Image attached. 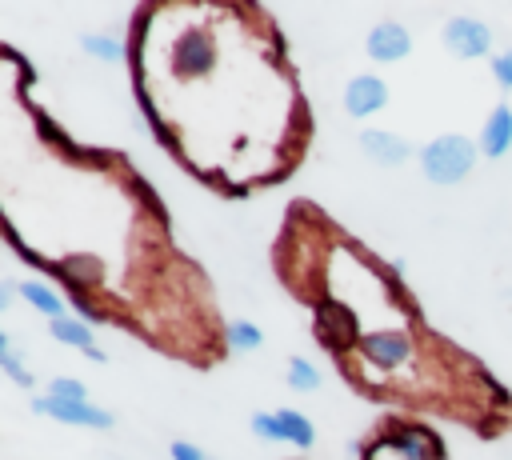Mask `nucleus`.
<instances>
[{
  "instance_id": "dca6fc26",
  "label": "nucleus",
  "mask_w": 512,
  "mask_h": 460,
  "mask_svg": "<svg viewBox=\"0 0 512 460\" xmlns=\"http://www.w3.org/2000/svg\"><path fill=\"white\" fill-rule=\"evenodd\" d=\"M80 48L88 52V56H96V60H104V64H120L124 60V40H116V36H104V32H84L80 36Z\"/></svg>"
},
{
  "instance_id": "a878e982",
  "label": "nucleus",
  "mask_w": 512,
  "mask_h": 460,
  "mask_svg": "<svg viewBox=\"0 0 512 460\" xmlns=\"http://www.w3.org/2000/svg\"><path fill=\"white\" fill-rule=\"evenodd\" d=\"M16 296H20V284H16L12 276H8V280H0V308H4V312L16 304Z\"/></svg>"
},
{
  "instance_id": "4468645a",
  "label": "nucleus",
  "mask_w": 512,
  "mask_h": 460,
  "mask_svg": "<svg viewBox=\"0 0 512 460\" xmlns=\"http://www.w3.org/2000/svg\"><path fill=\"white\" fill-rule=\"evenodd\" d=\"M276 424H280V444L312 448L316 428H312V420H308L304 412H296V408H280V412H276Z\"/></svg>"
},
{
  "instance_id": "6ab92c4d",
  "label": "nucleus",
  "mask_w": 512,
  "mask_h": 460,
  "mask_svg": "<svg viewBox=\"0 0 512 460\" xmlns=\"http://www.w3.org/2000/svg\"><path fill=\"white\" fill-rule=\"evenodd\" d=\"M288 384H292L296 392H312V388L320 384V368L308 364L304 356H292V360H288Z\"/></svg>"
},
{
  "instance_id": "1a4fd4ad",
  "label": "nucleus",
  "mask_w": 512,
  "mask_h": 460,
  "mask_svg": "<svg viewBox=\"0 0 512 460\" xmlns=\"http://www.w3.org/2000/svg\"><path fill=\"white\" fill-rule=\"evenodd\" d=\"M384 104H388V84L380 76H352L344 84V108H348V116L364 120V116L380 112Z\"/></svg>"
},
{
  "instance_id": "5701e85b",
  "label": "nucleus",
  "mask_w": 512,
  "mask_h": 460,
  "mask_svg": "<svg viewBox=\"0 0 512 460\" xmlns=\"http://www.w3.org/2000/svg\"><path fill=\"white\" fill-rule=\"evenodd\" d=\"M72 308L84 316V324H92V320H104V308L88 296V292H72Z\"/></svg>"
},
{
  "instance_id": "b1692460",
  "label": "nucleus",
  "mask_w": 512,
  "mask_h": 460,
  "mask_svg": "<svg viewBox=\"0 0 512 460\" xmlns=\"http://www.w3.org/2000/svg\"><path fill=\"white\" fill-rule=\"evenodd\" d=\"M492 80H496L504 92H512V52L492 56Z\"/></svg>"
},
{
  "instance_id": "f257e3e1",
  "label": "nucleus",
  "mask_w": 512,
  "mask_h": 460,
  "mask_svg": "<svg viewBox=\"0 0 512 460\" xmlns=\"http://www.w3.org/2000/svg\"><path fill=\"white\" fill-rule=\"evenodd\" d=\"M476 152H480V144H472L468 136L444 132V136H436V140H428V144L420 148V172H424L432 184H440V188L460 184V180L472 172Z\"/></svg>"
},
{
  "instance_id": "0eeeda50",
  "label": "nucleus",
  "mask_w": 512,
  "mask_h": 460,
  "mask_svg": "<svg viewBox=\"0 0 512 460\" xmlns=\"http://www.w3.org/2000/svg\"><path fill=\"white\" fill-rule=\"evenodd\" d=\"M32 412H40V416H48V420H60V424H72V428H100V432H108V428L116 424L112 412H104V408H96V404H88V400L36 396V400H32Z\"/></svg>"
},
{
  "instance_id": "20e7f679",
  "label": "nucleus",
  "mask_w": 512,
  "mask_h": 460,
  "mask_svg": "<svg viewBox=\"0 0 512 460\" xmlns=\"http://www.w3.org/2000/svg\"><path fill=\"white\" fill-rule=\"evenodd\" d=\"M356 352H360V360L368 364V368H376V372H400V368H408L412 364V356H416V348H412V340L404 336V332H396V328H380V332H368L360 344H356Z\"/></svg>"
},
{
  "instance_id": "4be33fe9",
  "label": "nucleus",
  "mask_w": 512,
  "mask_h": 460,
  "mask_svg": "<svg viewBox=\"0 0 512 460\" xmlns=\"http://www.w3.org/2000/svg\"><path fill=\"white\" fill-rule=\"evenodd\" d=\"M248 424H252V432H256L260 440H276V444H280V424H276V412H256Z\"/></svg>"
},
{
  "instance_id": "9b49d317",
  "label": "nucleus",
  "mask_w": 512,
  "mask_h": 460,
  "mask_svg": "<svg viewBox=\"0 0 512 460\" xmlns=\"http://www.w3.org/2000/svg\"><path fill=\"white\" fill-rule=\"evenodd\" d=\"M512 148V108L508 104H496L480 128V152L488 160H500L504 152Z\"/></svg>"
},
{
  "instance_id": "39448f33",
  "label": "nucleus",
  "mask_w": 512,
  "mask_h": 460,
  "mask_svg": "<svg viewBox=\"0 0 512 460\" xmlns=\"http://www.w3.org/2000/svg\"><path fill=\"white\" fill-rule=\"evenodd\" d=\"M312 328H316V340L324 348H332V352H344V348H352V344L364 340L360 336V324H356V312L348 304H340V300H320Z\"/></svg>"
},
{
  "instance_id": "a211bd4d",
  "label": "nucleus",
  "mask_w": 512,
  "mask_h": 460,
  "mask_svg": "<svg viewBox=\"0 0 512 460\" xmlns=\"http://www.w3.org/2000/svg\"><path fill=\"white\" fill-rule=\"evenodd\" d=\"M0 368L16 380V384H24V388H32L36 380H32V372L24 368V360H20V348L12 344V336L8 332H0Z\"/></svg>"
},
{
  "instance_id": "f3484780",
  "label": "nucleus",
  "mask_w": 512,
  "mask_h": 460,
  "mask_svg": "<svg viewBox=\"0 0 512 460\" xmlns=\"http://www.w3.org/2000/svg\"><path fill=\"white\" fill-rule=\"evenodd\" d=\"M224 344L232 352H256L264 344V332L252 324V320H228L224 324Z\"/></svg>"
},
{
  "instance_id": "393cba45",
  "label": "nucleus",
  "mask_w": 512,
  "mask_h": 460,
  "mask_svg": "<svg viewBox=\"0 0 512 460\" xmlns=\"http://www.w3.org/2000/svg\"><path fill=\"white\" fill-rule=\"evenodd\" d=\"M168 456H172V460H208L204 448L192 444V440H172V444H168Z\"/></svg>"
},
{
  "instance_id": "f8f14e48",
  "label": "nucleus",
  "mask_w": 512,
  "mask_h": 460,
  "mask_svg": "<svg viewBox=\"0 0 512 460\" xmlns=\"http://www.w3.org/2000/svg\"><path fill=\"white\" fill-rule=\"evenodd\" d=\"M48 332H52V340L80 348V352H84L88 360H96V364H104V360H108V356L96 348V336H92V328H88L84 320H72V316H64V320H48Z\"/></svg>"
},
{
  "instance_id": "423d86ee",
  "label": "nucleus",
  "mask_w": 512,
  "mask_h": 460,
  "mask_svg": "<svg viewBox=\"0 0 512 460\" xmlns=\"http://www.w3.org/2000/svg\"><path fill=\"white\" fill-rule=\"evenodd\" d=\"M440 40L460 60H480V56L492 52V28L484 20H476V16H452L440 28Z\"/></svg>"
},
{
  "instance_id": "f03ea898",
  "label": "nucleus",
  "mask_w": 512,
  "mask_h": 460,
  "mask_svg": "<svg viewBox=\"0 0 512 460\" xmlns=\"http://www.w3.org/2000/svg\"><path fill=\"white\" fill-rule=\"evenodd\" d=\"M440 440L428 436L424 428L416 424H396L388 432H380L368 448H364V460H440Z\"/></svg>"
},
{
  "instance_id": "7ed1b4c3",
  "label": "nucleus",
  "mask_w": 512,
  "mask_h": 460,
  "mask_svg": "<svg viewBox=\"0 0 512 460\" xmlns=\"http://www.w3.org/2000/svg\"><path fill=\"white\" fill-rule=\"evenodd\" d=\"M168 60H172V72H176L180 80H200V76H208V72L216 68V40H212V32H208V28H184V32L176 36Z\"/></svg>"
},
{
  "instance_id": "ddd939ff",
  "label": "nucleus",
  "mask_w": 512,
  "mask_h": 460,
  "mask_svg": "<svg viewBox=\"0 0 512 460\" xmlns=\"http://www.w3.org/2000/svg\"><path fill=\"white\" fill-rule=\"evenodd\" d=\"M20 300L24 304H32L40 316H48V320H64L68 312H64V296L60 292H52L48 284H40V280H24L20 284Z\"/></svg>"
},
{
  "instance_id": "aec40b11",
  "label": "nucleus",
  "mask_w": 512,
  "mask_h": 460,
  "mask_svg": "<svg viewBox=\"0 0 512 460\" xmlns=\"http://www.w3.org/2000/svg\"><path fill=\"white\" fill-rule=\"evenodd\" d=\"M44 396H56V400H88V388L80 380H72V376H56Z\"/></svg>"
},
{
  "instance_id": "2eb2a0df",
  "label": "nucleus",
  "mask_w": 512,
  "mask_h": 460,
  "mask_svg": "<svg viewBox=\"0 0 512 460\" xmlns=\"http://www.w3.org/2000/svg\"><path fill=\"white\" fill-rule=\"evenodd\" d=\"M56 272L72 284V292H88L100 280V260L96 256H68L64 264H56Z\"/></svg>"
},
{
  "instance_id": "9d476101",
  "label": "nucleus",
  "mask_w": 512,
  "mask_h": 460,
  "mask_svg": "<svg viewBox=\"0 0 512 460\" xmlns=\"http://www.w3.org/2000/svg\"><path fill=\"white\" fill-rule=\"evenodd\" d=\"M360 152L372 160V164H384V168H400L408 156H412V144L396 132H384V128H364L360 132Z\"/></svg>"
},
{
  "instance_id": "412c9836",
  "label": "nucleus",
  "mask_w": 512,
  "mask_h": 460,
  "mask_svg": "<svg viewBox=\"0 0 512 460\" xmlns=\"http://www.w3.org/2000/svg\"><path fill=\"white\" fill-rule=\"evenodd\" d=\"M36 136H40V140H48L52 148H64V152H72V140H68V136H64V132H60V128H56L48 116H44V112H36Z\"/></svg>"
},
{
  "instance_id": "6e6552de",
  "label": "nucleus",
  "mask_w": 512,
  "mask_h": 460,
  "mask_svg": "<svg viewBox=\"0 0 512 460\" xmlns=\"http://www.w3.org/2000/svg\"><path fill=\"white\" fill-rule=\"evenodd\" d=\"M364 52L376 60V64H396L412 52V32L396 20H380L372 24V32L364 36Z\"/></svg>"
}]
</instances>
